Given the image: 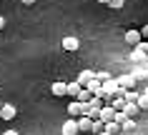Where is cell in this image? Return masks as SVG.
<instances>
[{
  "label": "cell",
  "mask_w": 148,
  "mask_h": 135,
  "mask_svg": "<svg viewBox=\"0 0 148 135\" xmlns=\"http://www.w3.org/2000/svg\"><path fill=\"white\" fill-rule=\"evenodd\" d=\"M133 128H136V120H133V118H128V120L123 123V130H128V133H131Z\"/></svg>",
  "instance_id": "cell-22"
},
{
  "label": "cell",
  "mask_w": 148,
  "mask_h": 135,
  "mask_svg": "<svg viewBox=\"0 0 148 135\" xmlns=\"http://www.w3.org/2000/svg\"><path fill=\"white\" fill-rule=\"evenodd\" d=\"M146 95H148V88H146Z\"/></svg>",
  "instance_id": "cell-31"
},
{
  "label": "cell",
  "mask_w": 148,
  "mask_h": 135,
  "mask_svg": "<svg viewBox=\"0 0 148 135\" xmlns=\"http://www.w3.org/2000/svg\"><path fill=\"white\" fill-rule=\"evenodd\" d=\"M108 8H113V10H121V8H123V0H110V3H108Z\"/></svg>",
  "instance_id": "cell-23"
},
{
  "label": "cell",
  "mask_w": 148,
  "mask_h": 135,
  "mask_svg": "<svg viewBox=\"0 0 148 135\" xmlns=\"http://www.w3.org/2000/svg\"><path fill=\"white\" fill-rule=\"evenodd\" d=\"M86 108H88V103H80V100H70V105H68V115L78 120L80 115H86Z\"/></svg>",
  "instance_id": "cell-1"
},
{
  "label": "cell",
  "mask_w": 148,
  "mask_h": 135,
  "mask_svg": "<svg viewBox=\"0 0 148 135\" xmlns=\"http://www.w3.org/2000/svg\"><path fill=\"white\" fill-rule=\"evenodd\" d=\"M15 115H18V108H15V105L3 103V108H0V118H3V120H13Z\"/></svg>",
  "instance_id": "cell-3"
},
{
  "label": "cell",
  "mask_w": 148,
  "mask_h": 135,
  "mask_svg": "<svg viewBox=\"0 0 148 135\" xmlns=\"http://www.w3.org/2000/svg\"><path fill=\"white\" fill-rule=\"evenodd\" d=\"M125 120H128V115H125V110H116V123H121V125H123Z\"/></svg>",
  "instance_id": "cell-20"
},
{
  "label": "cell",
  "mask_w": 148,
  "mask_h": 135,
  "mask_svg": "<svg viewBox=\"0 0 148 135\" xmlns=\"http://www.w3.org/2000/svg\"><path fill=\"white\" fill-rule=\"evenodd\" d=\"M50 90H53V95H68V83H60V80H55L53 85H50Z\"/></svg>",
  "instance_id": "cell-9"
},
{
  "label": "cell",
  "mask_w": 148,
  "mask_h": 135,
  "mask_svg": "<svg viewBox=\"0 0 148 135\" xmlns=\"http://www.w3.org/2000/svg\"><path fill=\"white\" fill-rule=\"evenodd\" d=\"M110 105H113L116 110H123V108H125V98L123 95H116L113 100H110Z\"/></svg>",
  "instance_id": "cell-18"
},
{
  "label": "cell",
  "mask_w": 148,
  "mask_h": 135,
  "mask_svg": "<svg viewBox=\"0 0 148 135\" xmlns=\"http://www.w3.org/2000/svg\"><path fill=\"white\" fill-rule=\"evenodd\" d=\"M123 110H125V115H128V118H136V115L140 113V105H138V103H125Z\"/></svg>",
  "instance_id": "cell-14"
},
{
  "label": "cell",
  "mask_w": 148,
  "mask_h": 135,
  "mask_svg": "<svg viewBox=\"0 0 148 135\" xmlns=\"http://www.w3.org/2000/svg\"><path fill=\"white\" fill-rule=\"evenodd\" d=\"M86 88L90 90V93H93V95H103V83H101L98 78H95V80H90V83H88Z\"/></svg>",
  "instance_id": "cell-10"
},
{
  "label": "cell",
  "mask_w": 148,
  "mask_h": 135,
  "mask_svg": "<svg viewBox=\"0 0 148 135\" xmlns=\"http://www.w3.org/2000/svg\"><path fill=\"white\" fill-rule=\"evenodd\" d=\"M80 90H83V85H80L78 80H75V83H68V95L73 98V100H75V98L80 95Z\"/></svg>",
  "instance_id": "cell-13"
},
{
  "label": "cell",
  "mask_w": 148,
  "mask_h": 135,
  "mask_svg": "<svg viewBox=\"0 0 148 135\" xmlns=\"http://www.w3.org/2000/svg\"><path fill=\"white\" fill-rule=\"evenodd\" d=\"M80 48V43H78V38H63V50H68V53H75V50Z\"/></svg>",
  "instance_id": "cell-6"
},
{
  "label": "cell",
  "mask_w": 148,
  "mask_h": 135,
  "mask_svg": "<svg viewBox=\"0 0 148 135\" xmlns=\"http://www.w3.org/2000/svg\"><path fill=\"white\" fill-rule=\"evenodd\" d=\"M0 108H3V100H0Z\"/></svg>",
  "instance_id": "cell-30"
},
{
  "label": "cell",
  "mask_w": 148,
  "mask_h": 135,
  "mask_svg": "<svg viewBox=\"0 0 148 135\" xmlns=\"http://www.w3.org/2000/svg\"><path fill=\"white\" fill-rule=\"evenodd\" d=\"M140 35H143V40H148V25H146V28H140Z\"/></svg>",
  "instance_id": "cell-24"
},
{
  "label": "cell",
  "mask_w": 148,
  "mask_h": 135,
  "mask_svg": "<svg viewBox=\"0 0 148 135\" xmlns=\"http://www.w3.org/2000/svg\"><path fill=\"white\" fill-rule=\"evenodd\" d=\"M123 98H125V103H138L140 93H136V90H125V93H123Z\"/></svg>",
  "instance_id": "cell-17"
},
{
  "label": "cell",
  "mask_w": 148,
  "mask_h": 135,
  "mask_svg": "<svg viewBox=\"0 0 148 135\" xmlns=\"http://www.w3.org/2000/svg\"><path fill=\"white\" fill-rule=\"evenodd\" d=\"M118 83H121L123 90H133V88H136V75H121Z\"/></svg>",
  "instance_id": "cell-8"
},
{
  "label": "cell",
  "mask_w": 148,
  "mask_h": 135,
  "mask_svg": "<svg viewBox=\"0 0 148 135\" xmlns=\"http://www.w3.org/2000/svg\"><path fill=\"white\" fill-rule=\"evenodd\" d=\"M90 80H95V73H93V70H83V73L78 75V83H80L83 88H86L88 83H90Z\"/></svg>",
  "instance_id": "cell-11"
},
{
  "label": "cell",
  "mask_w": 148,
  "mask_h": 135,
  "mask_svg": "<svg viewBox=\"0 0 148 135\" xmlns=\"http://www.w3.org/2000/svg\"><path fill=\"white\" fill-rule=\"evenodd\" d=\"M106 133L118 135V133H123V125H121V123H116V120H110V123H106Z\"/></svg>",
  "instance_id": "cell-12"
},
{
  "label": "cell",
  "mask_w": 148,
  "mask_h": 135,
  "mask_svg": "<svg viewBox=\"0 0 148 135\" xmlns=\"http://www.w3.org/2000/svg\"><path fill=\"white\" fill-rule=\"evenodd\" d=\"M20 3H23V5H33V3H35V0H20Z\"/></svg>",
  "instance_id": "cell-26"
},
{
  "label": "cell",
  "mask_w": 148,
  "mask_h": 135,
  "mask_svg": "<svg viewBox=\"0 0 148 135\" xmlns=\"http://www.w3.org/2000/svg\"><path fill=\"white\" fill-rule=\"evenodd\" d=\"M98 120H103V123H110V120H116V108H113V105H106V108L101 110V118H98Z\"/></svg>",
  "instance_id": "cell-7"
},
{
  "label": "cell",
  "mask_w": 148,
  "mask_h": 135,
  "mask_svg": "<svg viewBox=\"0 0 148 135\" xmlns=\"http://www.w3.org/2000/svg\"><path fill=\"white\" fill-rule=\"evenodd\" d=\"M98 135H110V133H106V130H103V133H98Z\"/></svg>",
  "instance_id": "cell-29"
},
{
  "label": "cell",
  "mask_w": 148,
  "mask_h": 135,
  "mask_svg": "<svg viewBox=\"0 0 148 135\" xmlns=\"http://www.w3.org/2000/svg\"><path fill=\"white\" fill-rule=\"evenodd\" d=\"M125 43H128V45H133V48H136V45H140V43H143L140 30H128V33H125Z\"/></svg>",
  "instance_id": "cell-4"
},
{
  "label": "cell",
  "mask_w": 148,
  "mask_h": 135,
  "mask_svg": "<svg viewBox=\"0 0 148 135\" xmlns=\"http://www.w3.org/2000/svg\"><path fill=\"white\" fill-rule=\"evenodd\" d=\"M95 78L101 80V83H106V80H110V73H106V70H101V73H95Z\"/></svg>",
  "instance_id": "cell-21"
},
{
  "label": "cell",
  "mask_w": 148,
  "mask_h": 135,
  "mask_svg": "<svg viewBox=\"0 0 148 135\" xmlns=\"http://www.w3.org/2000/svg\"><path fill=\"white\" fill-rule=\"evenodd\" d=\"M3 135H18V133H15V130H5Z\"/></svg>",
  "instance_id": "cell-27"
},
{
  "label": "cell",
  "mask_w": 148,
  "mask_h": 135,
  "mask_svg": "<svg viewBox=\"0 0 148 135\" xmlns=\"http://www.w3.org/2000/svg\"><path fill=\"white\" fill-rule=\"evenodd\" d=\"M63 135H78L80 133V128H78V120L75 118H70V120H65V125H63V130H60Z\"/></svg>",
  "instance_id": "cell-2"
},
{
  "label": "cell",
  "mask_w": 148,
  "mask_h": 135,
  "mask_svg": "<svg viewBox=\"0 0 148 135\" xmlns=\"http://www.w3.org/2000/svg\"><path fill=\"white\" fill-rule=\"evenodd\" d=\"M75 100H80V103H90V100H93V93H90L88 88H83V90H80V95L75 98Z\"/></svg>",
  "instance_id": "cell-16"
},
{
  "label": "cell",
  "mask_w": 148,
  "mask_h": 135,
  "mask_svg": "<svg viewBox=\"0 0 148 135\" xmlns=\"http://www.w3.org/2000/svg\"><path fill=\"white\" fill-rule=\"evenodd\" d=\"M98 3H103V5H108V3H110V0H98Z\"/></svg>",
  "instance_id": "cell-28"
},
{
  "label": "cell",
  "mask_w": 148,
  "mask_h": 135,
  "mask_svg": "<svg viewBox=\"0 0 148 135\" xmlns=\"http://www.w3.org/2000/svg\"><path fill=\"white\" fill-rule=\"evenodd\" d=\"M138 105H140V110H148V95H146V93H140V98H138Z\"/></svg>",
  "instance_id": "cell-19"
},
{
  "label": "cell",
  "mask_w": 148,
  "mask_h": 135,
  "mask_svg": "<svg viewBox=\"0 0 148 135\" xmlns=\"http://www.w3.org/2000/svg\"><path fill=\"white\" fill-rule=\"evenodd\" d=\"M93 118H88V115H80L78 118V128H80V133H93Z\"/></svg>",
  "instance_id": "cell-5"
},
{
  "label": "cell",
  "mask_w": 148,
  "mask_h": 135,
  "mask_svg": "<svg viewBox=\"0 0 148 135\" xmlns=\"http://www.w3.org/2000/svg\"><path fill=\"white\" fill-rule=\"evenodd\" d=\"M131 58L136 60V63H140V60H146V58H148V53H146V50H140V48H133Z\"/></svg>",
  "instance_id": "cell-15"
},
{
  "label": "cell",
  "mask_w": 148,
  "mask_h": 135,
  "mask_svg": "<svg viewBox=\"0 0 148 135\" xmlns=\"http://www.w3.org/2000/svg\"><path fill=\"white\" fill-rule=\"evenodd\" d=\"M3 28H5V18L0 15V30H3Z\"/></svg>",
  "instance_id": "cell-25"
}]
</instances>
